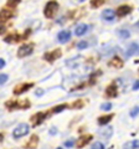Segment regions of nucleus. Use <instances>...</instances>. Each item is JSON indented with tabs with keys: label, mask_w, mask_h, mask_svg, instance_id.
Returning <instances> with one entry per match:
<instances>
[{
	"label": "nucleus",
	"mask_w": 139,
	"mask_h": 149,
	"mask_svg": "<svg viewBox=\"0 0 139 149\" xmlns=\"http://www.w3.org/2000/svg\"><path fill=\"white\" fill-rule=\"evenodd\" d=\"M38 143H39V138H38V136H32L30 141L27 142L26 148H27V149H35L36 147H38Z\"/></svg>",
	"instance_id": "obj_15"
},
{
	"label": "nucleus",
	"mask_w": 139,
	"mask_h": 149,
	"mask_svg": "<svg viewBox=\"0 0 139 149\" xmlns=\"http://www.w3.org/2000/svg\"><path fill=\"white\" fill-rule=\"evenodd\" d=\"M27 107H30V102L29 101H22V102H19V108H22L25 109Z\"/></svg>",
	"instance_id": "obj_26"
},
{
	"label": "nucleus",
	"mask_w": 139,
	"mask_h": 149,
	"mask_svg": "<svg viewBox=\"0 0 139 149\" xmlns=\"http://www.w3.org/2000/svg\"><path fill=\"white\" fill-rule=\"evenodd\" d=\"M21 39V37L19 36V35H16V34H14V35H9V36H6L5 39H4V41L5 42H14V41H19Z\"/></svg>",
	"instance_id": "obj_19"
},
{
	"label": "nucleus",
	"mask_w": 139,
	"mask_h": 149,
	"mask_svg": "<svg viewBox=\"0 0 139 149\" xmlns=\"http://www.w3.org/2000/svg\"><path fill=\"white\" fill-rule=\"evenodd\" d=\"M67 108V104H61V106H57V107H55V108L52 109L54 113H58V112H62L63 109H66Z\"/></svg>",
	"instance_id": "obj_23"
},
{
	"label": "nucleus",
	"mask_w": 139,
	"mask_h": 149,
	"mask_svg": "<svg viewBox=\"0 0 139 149\" xmlns=\"http://www.w3.org/2000/svg\"><path fill=\"white\" fill-rule=\"evenodd\" d=\"M3 137H4V136H3V134H0V142H1V141H3Z\"/></svg>",
	"instance_id": "obj_36"
},
{
	"label": "nucleus",
	"mask_w": 139,
	"mask_h": 149,
	"mask_svg": "<svg viewBox=\"0 0 139 149\" xmlns=\"http://www.w3.org/2000/svg\"><path fill=\"white\" fill-rule=\"evenodd\" d=\"M91 149H104V146H103V144H102L101 142H96L93 146H92Z\"/></svg>",
	"instance_id": "obj_28"
},
{
	"label": "nucleus",
	"mask_w": 139,
	"mask_h": 149,
	"mask_svg": "<svg viewBox=\"0 0 139 149\" xmlns=\"http://www.w3.org/2000/svg\"><path fill=\"white\" fill-rule=\"evenodd\" d=\"M72 107H73V108H81V107H83V102L82 101H76Z\"/></svg>",
	"instance_id": "obj_31"
},
{
	"label": "nucleus",
	"mask_w": 139,
	"mask_h": 149,
	"mask_svg": "<svg viewBox=\"0 0 139 149\" xmlns=\"http://www.w3.org/2000/svg\"><path fill=\"white\" fill-rule=\"evenodd\" d=\"M133 90H134V91L139 90V80H138V81H136V82H134V85H133Z\"/></svg>",
	"instance_id": "obj_33"
},
{
	"label": "nucleus",
	"mask_w": 139,
	"mask_h": 149,
	"mask_svg": "<svg viewBox=\"0 0 139 149\" xmlns=\"http://www.w3.org/2000/svg\"><path fill=\"white\" fill-rule=\"evenodd\" d=\"M57 149H62V148H57Z\"/></svg>",
	"instance_id": "obj_39"
},
{
	"label": "nucleus",
	"mask_w": 139,
	"mask_h": 149,
	"mask_svg": "<svg viewBox=\"0 0 139 149\" xmlns=\"http://www.w3.org/2000/svg\"><path fill=\"white\" fill-rule=\"evenodd\" d=\"M60 56H61V50H54L51 52H46L44 55V58L47 62H54V61H56Z\"/></svg>",
	"instance_id": "obj_4"
},
{
	"label": "nucleus",
	"mask_w": 139,
	"mask_h": 149,
	"mask_svg": "<svg viewBox=\"0 0 139 149\" xmlns=\"http://www.w3.org/2000/svg\"><path fill=\"white\" fill-rule=\"evenodd\" d=\"M34 51V45L32 44H26V45H22L20 46V49L17 50V57H26L32 54Z\"/></svg>",
	"instance_id": "obj_3"
},
{
	"label": "nucleus",
	"mask_w": 139,
	"mask_h": 149,
	"mask_svg": "<svg viewBox=\"0 0 139 149\" xmlns=\"http://www.w3.org/2000/svg\"><path fill=\"white\" fill-rule=\"evenodd\" d=\"M87 46H88V42H87V41H80V42L77 44V47H78V50H85Z\"/></svg>",
	"instance_id": "obj_24"
},
{
	"label": "nucleus",
	"mask_w": 139,
	"mask_h": 149,
	"mask_svg": "<svg viewBox=\"0 0 139 149\" xmlns=\"http://www.w3.org/2000/svg\"><path fill=\"white\" fill-rule=\"evenodd\" d=\"M106 95H107V97H109V98H113V97H117L118 95V90H117V86L114 85H111L107 87V91H106Z\"/></svg>",
	"instance_id": "obj_11"
},
{
	"label": "nucleus",
	"mask_w": 139,
	"mask_h": 149,
	"mask_svg": "<svg viewBox=\"0 0 139 149\" xmlns=\"http://www.w3.org/2000/svg\"><path fill=\"white\" fill-rule=\"evenodd\" d=\"M13 16H14L13 10H9V9H3V10H0V20L1 21H6Z\"/></svg>",
	"instance_id": "obj_10"
},
{
	"label": "nucleus",
	"mask_w": 139,
	"mask_h": 149,
	"mask_svg": "<svg viewBox=\"0 0 139 149\" xmlns=\"http://www.w3.org/2000/svg\"><path fill=\"white\" fill-rule=\"evenodd\" d=\"M77 1H80V3H82V1H85V0H77Z\"/></svg>",
	"instance_id": "obj_37"
},
{
	"label": "nucleus",
	"mask_w": 139,
	"mask_h": 149,
	"mask_svg": "<svg viewBox=\"0 0 139 149\" xmlns=\"http://www.w3.org/2000/svg\"><path fill=\"white\" fill-rule=\"evenodd\" d=\"M131 11H132V6H129V5H120L117 9V13H115V15H118L119 17H123V16L128 15Z\"/></svg>",
	"instance_id": "obj_7"
},
{
	"label": "nucleus",
	"mask_w": 139,
	"mask_h": 149,
	"mask_svg": "<svg viewBox=\"0 0 139 149\" xmlns=\"http://www.w3.org/2000/svg\"><path fill=\"white\" fill-rule=\"evenodd\" d=\"M5 106L8 108L14 109V108H19V102H15V101H10V102H6Z\"/></svg>",
	"instance_id": "obj_21"
},
{
	"label": "nucleus",
	"mask_w": 139,
	"mask_h": 149,
	"mask_svg": "<svg viewBox=\"0 0 139 149\" xmlns=\"http://www.w3.org/2000/svg\"><path fill=\"white\" fill-rule=\"evenodd\" d=\"M123 149H139V141L138 139H134V141H131L124 144Z\"/></svg>",
	"instance_id": "obj_17"
},
{
	"label": "nucleus",
	"mask_w": 139,
	"mask_h": 149,
	"mask_svg": "<svg viewBox=\"0 0 139 149\" xmlns=\"http://www.w3.org/2000/svg\"><path fill=\"white\" fill-rule=\"evenodd\" d=\"M57 39H58V41H60L61 44H66L67 41L71 39V32L67 31V30L60 31V32H58V35H57Z\"/></svg>",
	"instance_id": "obj_6"
},
{
	"label": "nucleus",
	"mask_w": 139,
	"mask_h": 149,
	"mask_svg": "<svg viewBox=\"0 0 139 149\" xmlns=\"http://www.w3.org/2000/svg\"><path fill=\"white\" fill-rule=\"evenodd\" d=\"M45 117H46V113H36L34 117H32L31 119H32V123H34V125H39L40 123H42L44 122V119H45Z\"/></svg>",
	"instance_id": "obj_13"
},
{
	"label": "nucleus",
	"mask_w": 139,
	"mask_h": 149,
	"mask_svg": "<svg viewBox=\"0 0 139 149\" xmlns=\"http://www.w3.org/2000/svg\"><path fill=\"white\" fill-rule=\"evenodd\" d=\"M91 139H92V136H85V137H82L80 141H78L77 143V147L78 148H83V147H86L87 144H88L91 142Z\"/></svg>",
	"instance_id": "obj_16"
},
{
	"label": "nucleus",
	"mask_w": 139,
	"mask_h": 149,
	"mask_svg": "<svg viewBox=\"0 0 139 149\" xmlns=\"http://www.w3.org/2000/svg\"><path fill=\"white\" fill-rule=\"evenodd\" d=\"M19 3H20V0H9V1H8V5H9V6H16Z\"/></svg>",
	"instance_id": "obj_30"
},
{
	"label": "nucleus",
	"mask_w": 139,
	"mask_h": 149,
	"mask_svg": "<svg viewBox=\"0 0 139 149\" xmlns=\"http://www.w3.org/2000/svg\"><path fill=\"white\" fill-rule=\"evenodd\" d=\"M29 130H30V128H29V125H27L26 123H21V124H19L17 127L14 129V132H13V137L14 138H21V137H24V136H26L27 133H29Z\"/></svg>",
	"instance_id": "obj_2"
},
{
	"label": "nucleus",
	"mask_w": 139,
	"mask_h": 149,
	"mask_svg": "<svg viewBox=\"0 0 139 149\" xmlns=\"http://www.w3.org/2000/svg\"><path fill=\"white\" fill-rule=\"evenodd\" d=\"M4 66H5V61L3 58H0V68H3Z\"/></svg>",
	"instance_id": "obj_34"
},
{
	"label": "nucleus",
	"mask_w": 139,
	"mask_h": 149,
	"mask_svg": "<svg viewBox=\"0 0 139 149\" xmlns=\"http://www.w3.org/2000/svg\"><path fill=\"white\" fill-rule=\"evenodd\" d=\"M106 0H91V6L92 8H99L101 5H103Z\"/></svg>",
	"instance_id": "obj_20"
},
{
	"label": "nucleus",
	"mask_w": 139,
	"mask_h": 149,
	"mask_svg": "<svg viewBox=\"0 0 139 149\" xmlns=\"http://www.w3.org/2000/svg\"><path fill=\"white\" fill-rule=\"evenodd\" d=\"M101 17L103 19L104 21H113L115 17V11L112 10V9H106V10L102 11Z\"/></svg>",
	"instance_id": "obj_5"
},
{
	"label": "nucleus",
	"mask_w": 139,
	"mask_h": 149,
	"mask_svg": "<svg viewBox=\"0 0 139 149\" xmlns=\"http://www.w3.org/2000/svg\"><path fill=\"white\" fill-rule=\"evenodd\" d=\"M4 31H5V27H4V26H0V35L4 34Z\"/></svg>",
	"instance_id": "obj_35"
},
{
	"label": "nucleus",
	"mask_w": 139,
	"mask_h": 149,
	"mask_svg": "<svg viewBox=\"0 0 139 149\" xmlns=\"http://www.w3.org/2000/svg\"><path fill=\"white\" fill-rule=\"evenodd\" d=\"M108 66L111 67H115V68H120L123 66V61L119 57H113L111 61L108 62Z\"/></svg>",
	"instance_id": "obj_14"
},
{
	"label": "nucleus",
	"mask_w": 139,
	"mask_h": 149,
	"mask_svg": "<svg viewBox=\"0 0 139 149\" xmlns=\"http://www.w3.org/2000/svg\"><path fill=\"white\" fill-rule=\"evenodd\" d=\"M111 108H112V103H109V102H108V103H103V104L101 106V109L102 111H109Z\"/></svg>",
	"instance_id": "obj_27"
},
{
	"label": "nucleus",
	"mask_w": 139,
	"mask_h": 149,
	"mask_svg": "<svg viewBox=\"0 0 139 149\" xmlns=\"http://www.w3.org/2000/svg\"><path fill=\"white\" fill-rule=\"evenodd\" d=\"M58 10V3L56 1V0H50V1L46 4V6L44 9V14L46 17H54L55 14L57 13Z\"/></svg>",
	"instance_id": "obj_1"
},
{
	"label": "nucleus",
	"mask_w": 139,
	"mask_h": 149,
	"mask_svg": "<svg viewBox=\"0 0 139 149\" xmlns=\"http://www.w3.org/2000/svg\"><path fill=\"white\" fill-rule=\"evenodd\" d=\"M118 34H119V36L122 37V39H128V37L131 36V34H129V31H128V30H124V29H123V30H119Z\"/></svg>",
	"instance_id": "obj_22"
},
{
	"label": "nucleus",
	"mask_w": 139,
	"mask_h": 149,
	"mask_svg": "<svg viewBox=\"0 0 139 149\" xmlns=\"http://www.w3.org/2000/svg\"><path fill=\"white\" fill-rule=\"evenodd\" d=\"M87 31H88V25H86V24H80V25L76 26L75 34H76L77 36H82V35H85Z\"/></svg>",
	"instance_id": "obj_12"
},
{
	"label": "nucleus",
	"mask_w": 139,
	"mask_h": 149,
	"mask_svg": "<svg viewBox=\"0 0 139 149\" xmlns=\"http://www.w3.org/2000/svg\"><path fill=\"white\" fill-rule=\"evenodd\" d=\"M137 54H139V45L138 44H131L128 50H127V52H126V56L127 57H131V56H134Z\"/></svg>",
	"instance_id": "obj_9"
},
{
	"label": "nucleus",
	"mask_w": 139,
	"mask_h": 149,
	"mask_svg": "<svg viewBox=\"0 0 139 149\" xmlns=\"http://www.w3.org/2000/svg\"><path fill=\"white\" fill-rule=\"evenodd\" d=\"M138 113H139V106H136V107H134V108L131 111V113H129V114H131L132 118H136L137 116H138Z\"/></svg>",
	"instance_id": "obj_25"
},
{
	"label": "nucleus",
	"mask_w": 139,
	"mask_h": 149,
	"mask_svg": "<svg viewBox=\"0 0 139 149\" xmlns=\"http://www.w3.org/2000/svg\"><path fill=\"white\" fill-rule=\"evenodd\" d=\"M34 87V83H24V85H21V86H17L15 90H14V93L15 95H21V93H24L26 92L27 90H30V88Z\"/></svg>",
	"instance_id": "obj_8"
},
{
	"label": "nucleus",
	"mask_w": 139,
	"mask_h": 149,
	"mask_svg": "<svg viewBox=\"0 0 139 149\" xmlns=\"http://www.w3.org/2000/svg\"><path fill=\"white\" fill-rule=\"evenodd\" d=\"M65 146L68 147V148H71V147L75 146V141H73V139H71V141H67L66 143H65Z\"/></svg>",
	"instance_id": "obj_32"
},
{
	"label": "nucleus",
	"mask_w": 139,
	"mask_h": 149,
	"mask_svg": "<svg viewBox=\"0 0 139 149\" xmlns=\"http://www.w3.org/2000/svg\"><path fill=\"white\" fill-rule=\"evenodd\" d=\"M113 118V114H109V116H103V117H99L98 118V123L101 125H104V124H107L111 122V119Z\"/></svg>",
	"instance_id": "obj_18"
},
{
	"label": "nucleus",
	"mask_w": 139,
	"mask_h": 149,
	"mask_svg": "<svg viewBox=\"0 0 139 149\" xmlns=\"http://www.w3.org/2000/svg\"><path fill=\"white\" fill-rule=\"evenodd\" d=\"M6 81H8V74H4V73L0 74V85H4Z\"/></svg>",
	"instance_id": "obj_29"
},
{
	"label": "nucleus",
	"mask_w": 139,
	"mask_h": 149,
	"mask_svg": "<svg viewBox=\"0 0 139 149\" xmlns=\"http://www.w3.org/2000/svg\"><path fill=\"white\" fill-rule=\"evenodd\" d=\"M137 26H138V27H139V21H138V22H137Z\"/></svg>",
	"instance_id": "obj_38"
}]
</instances>
